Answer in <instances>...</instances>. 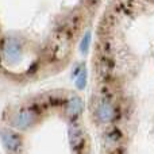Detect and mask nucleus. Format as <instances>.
I'll return each instance as SVG.
<instances>
[{
	"label": "nucleus",
	"instance_id": "obj_5",
	"mask_svg": "<svg viewBox=\"0 0 154 154\" xmlns=\"http://www.w3.org/2000/svg\"><path fill=\"white\" fill-rule=\"evenodd\" d=\"M82 107H84V104H82L81 99H80L79 96H73L72 99H69V100L66 101V106H65V114L70 118H75V116H77V115L81 114Z\"/></svg>",
	"mask_w": 154,
	"mask_h": 154
},
{
	"label": "nucleus",
	"instance_id": "obj_7",
	"mask_svg": "<svg viewBox=\"0 0 154 154\" xmlns=\"http://www.w3.org/2000/svg\"><path fill=\"white\" fill-rule=\"evenodd\" d=\"M85 85H87V70L82 69L80 72V75L77 76V80H76V87L79 89H84Z\"/></svg>",
	"mask_w": 154,
	"mask_h": 154
},
{
	"label": "nucleus",
	"instance_id": "obj_6",
	"mask_svg": "<svg viewBox=\"0 0 154 154\" xmlns=\"http://www.w3.org/2000/svg\"><path fill=\"white\" fill-rule=\"evenodd\" d=\"M89 45H91V32L87 31L84 34V37H82L81 43H80V51L82 54H87L88 50H89Z\"/></svg>",
	"mask_w": 154,
	"mask_h": 154
},
{
	"label": "nucleus",
	"instance_id": "obj_4",
	"mask_svg": "<svg viewBox=\"0 0 154 154\" xmlns=\"http://www.w3.org/2000/svg\"><path fill=\"white\" fill-rule=\"evenodd\" d=\"M0 139H2V143L4 145V147L10 152H16L22 145L20 137L14 131L7 130V128L0 130Z\"/></svg>",
	"mask_w": 154,
	"mask_h": 154
},
{
	"label": "nucleus",
	"instance_id": "obj_3",
	"mask_svg": "<svg viewBox=\"0 0 154 154\" xmlns=\"http://www.w3.org/2000/svg\"><path fill=\"white\" fill-rule=\"evenodd\" d=\"M37 122V114L34 111L30 109H24L20 111L11 119V125L12 127L18 128V130H27L29 127H31L34 123Z\"/></svg>",
	"mask_w": 154,
	"mask_h": 154
},
{
	"label": "nucleus",
	"instance_id": "obj_1",
	"mask_svg": "<svg viewBox=\"0 0 154 154\" xmlns=\"http://www.w3.org/2000/svg\"><path fill=\"white\" fill-rule=\"evenodd\" d=\"M2 53H3V58L7 61V64L10 65H15L23 57V48L22 43L18 38H5L4 42L2 46Z\"/></svg>",
	"mask_w": 154,
	"mask_h": 154
},
{
	"label": "nucleus",
	"instance_id": "obj_2",
	"mask_svg": "<svg viewBox=\"0 0 154 154\" xmlns=\"http://www.w3.org/2000/svg\"><path fill=\"white\" fill-rule=\"evenodd\" d=\"M95 118L100 125L111 123L115 118V107L111 101L101 100L95 108Z\"/></svg>",
	"mask_w": 154,
	"mask_h": 154
}]
</instances>
